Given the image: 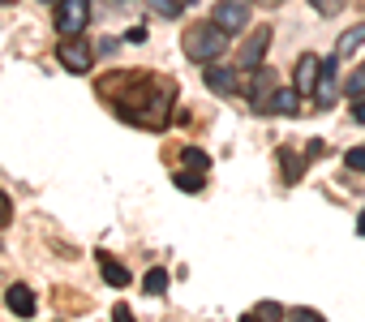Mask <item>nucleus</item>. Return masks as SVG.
<instances>
[{
	"instance_id": "f257e3e1",
	"label": "nucleus",
	"mask_w": 365,
	"mask_h": 322,
	"mask_svg": "<svg viewBox=\"0 0 365 322\" xmlns=\"http://www.w3.org/2000/svg\"><path fill=\"white\" fill-rule=\"evenodd\" d=\"M176 103V82L159 73H133L129 86L112 99L116 116L138 129H168V112Z\"/></svg>"
},
{
	"instance_id": "f03ea898",
	"label": "nucleus",
	"mask_w": 365,
	"mask_h": 322,
	"mask_svg": "<svg viewBox=\"0 0 365 322\" xmlns=\"http://www.w3.org/2000/svg\"><path fill=\"white\" fill-rule=\"evenodd\" d=\"M180 48H185V56L194 61V65H215L224 52H228V35L215 26V22H198V26H190L185 35H180Z\"/></svg>"
},
{
	"instance_id": "7ed1b4c3",
	"label": "nucleus",
	"mask_w": 365,
	"mask_h": 322,
	"mask_svg": "<svg viewBox=\"0 0 365 322\" xmlns=\"http://www.w3.org/2000/svg\"><path fill=\"white\" fill-rule=\"evenodd\" d=\"M91 22V0H56V35L61 39H82Z\"/></svg>"
},
{
	"instance_id": "20e7f679",
	"label": "nucleus",
	"mask_w": 365,
	"mask_h": 322,
	"mask_svg": "<svg viewBox=\"0 0 365 322\" xmlns=\"http://www.w3.org/2000/svg\"><path fill=\"white\" fill-rule=\"evenodd\" d=\"M211 22H215L224 35H241V31L250 26V0H220L215 14H211Z\"/></svg>"
},
{
	"instance_id": "39448f33",
	"label": "nucleus",
	"mask_w": 365,
	"mask_h": 322,
	"mask_svg": "<svg viewBox=\"0 0 365 322\" xmlns=\"http://www.w3.org/2000/svg\"><path fill=\"white\" fill-rule=\"evenodd\" d=\"M301 90L297 86H279V90H267V95H258L254 99V108L258 112H275V116H292V112H301Z\"/></svg>"
},
{
	"instance_id": "423d86ee",
	"label": "nucleus",
	"mask_w": 365,
	"mask_h": 322,
	"mask_svg": "<svg viewBox=\"0 0 365 322\" xmlns=\"http://www.w3.org/2000/svg\"><path fill=\"white\" fill-rule=\"evenodd\" d=\"M267 48H271V26H258L245 43H241V52H237V69H262V56H267Z\"/></svg>"
},
{
	"instance_id": "0eeeda50",
	"label": "nucleus",
	"mask_w": 365,
	"mask_h": 322,
	"mask_svg": "<svg viewBox=\"0 0 365 322\" xmlns=\"http://www.w3.org/2000/svg\"><path fill=\"white\" fill-rule=\"evenodd\" d=\"M202 78H207V90H215V95H245V90H241V73L228 69V65H220V61L207 65Z\"/></svg>"
},
{
	"instance_id": "6e6552de",
	"label": "nucleus",
	"mask_w": 365,
	"mask_h": 322,
	"mask_svg": "<svg viewBox=\"0 0 365 322\" xmlns=\"http://www.w3.org/2000/svg\"><path fill=\"white\" fill-rule=\"evenodd\" d=\"M56 56H61V65H65L69 73H86L95 52H91L82 39H61V52H56Z\"/></svg>"
},
{
	"instance_id": "1a4fd4ad",
	"label": "nucleus",
	"mask_w": 365,
	"mask_h": 322,
	"mask_svg": "<svg viewBox=\"0 0 365 322\" xmlns=\"http://www.w3.org/2000/svg\"><path fill=\"white\" fill-rule=\"evenodd\" d=\"M318 78H322V61H318L314 52H305V56L297 61V73H292V86H297L301 95H309V90L318 86Z\"/></svg>"
},
{
	"instance_id": "9d476101",
	"label": "nucleus",
	"mask_w": 365,
	"mask_h": 322,
	"mask_svg": "<svg viewBox=\"0 0 365 322\" xmlns=\"http://www.w3.org/2000/svg\"><path fill=\"white\" fill-rule=\"evenodd\" d=\"M335 69H339V56L322 65V78H318V86H314V103H318V108H331L335 95H339V90H335Z\"/></svg>"
},
{
	"instance_id": "9b49d317",
	"label": "nucleus",
	"mask_w": 365,
	"mask_h": 322,
	"mask_svg": "<svg viewBox=\"0 0 365 322\" xmlns=\"http://www.w3.org/2000/svg\"><path fill=\"white\" fill-rule=\"evenodd\" d=\"M9 309H14L18 318H31V313L39 309V301H35V292H31L26 284H14V288H9Z\"/></svg>"
},
{
	"instance_id": "f8f14e48",
	"label": "nucleus",
	"mask_w": 365,
	"mask_h": 322,
	"mask_svg": "<svg viewBox=\"0 0 365 322\" xmlns=\"http://www.w3.org/2000/svg\"><path fill=\"white\" fill-rule=\"evenodd\" d=\"M99 271H103V279L112 284V288H129V271L116 262V258H108V254H99Z\"/></svg>"
},
{
	"instance_id": "ddd939ff",
	"label": "nucleus",
	"mask_w": 365,
	"mask_h": 322,
	"mask_svg": "<svg viewBox=\"0 0 365 322\" xmlns=\"http://www.w3.org/2000/svg\"><path fill=\"white\" fill-rule=\"evenodd\" d=\"M361 43H365V22H356V26H348V31L339 35V43H335V56H352Z\"/></svg>"
},
{
	"instance_id": "4468645a",
	"label": "nucleus",
	"mask_w": 365,
	"mask_h": 322,
	"mask_svg": "<svg viewBox=\"0 0 365 322\" xmlns=\"http://www.w3.org/2000/svg\"><path fill=\"white\" fill-rule=\"evenodd\" d=\"M279 159H284V181H297L305 172V159H297V150H279Z\"/></svg>"
},
{
	"instance_id": "2eb2a0df",
	"label": "nucleus",
	"mask_w": 365,
	"mask_h": 322,
	"mask_svg": "<svg viewBox=\"0 0 365 322\" xmlns=\"http://www.w3.org/2000/svg\"><path fill=\"white\" fill-rule=\"evenodd\" d=\"M146 5H150L155 18H180V9H185L180 0H146Z\"/></svg>"
},
{
	"instance_id": "dca6fc26",
	"label": "nucleus",
	"mask_w": 365,
	"mask_h": 322,
	"mask_svg": "<svg viewBox=\"0 0 365 322\" xmlns=\"http://www.w3.org/2000/svg\"><path fill=\"white\" fill-rule=\"evenodd\" d=\"M180 159H185V164H190L194 172H207V164H211V159H207L198 146H185V150H180Z\"/></svg>"
},
{
	"instance_id": "f3484780",
	"label": "nucleus",
	"mask_w": 365,
	"mask_h": 322,
	"mask_svg": "<svg viewBox=\"0 0 365 322\" xmlns=\"http://www.w3.org/2000/svg\"><path fill=\"white\" fill-rule=\"evenodd\" d=\"M176 189L198 194V189H202V172H176Z\"/></svg>"
},
{
	"instance_id": "a211bd4d",
	"label": "nucleus",
	"mask_w": 365,
	"mask_h": 322,
	"mask_svg": "<svg viewBox=\"0 0 365 322\" xmlns=\"http://www.w3.org/2000/svg\"><path fill=\"white\" fill-rule=\"evenodd\" d=\"M309 5H314L322 18H335V14H344V9H348V0H309Z\"/></svg>"
},
{
	"instance_id": "6ab92c4d",
	"label": "nucleus",
	"mask_w": 365,
	"mask_h": 322,
	"mask_svg": "<svg viewBox=\"0 0 365 322\" xmlns=\"http://www.w3.org/2000/svg\"><path fill=\"white\" fill-rule=\"evenodd\" d=\"M146 292H150V296H159V292H168V271H159V266H155V271L146 275Z\"/></svg>"
},
{
	"instance_id": "aec40b11",
	"label": "nucleus",
	"mask_w": 365,
	"mask_h": 322,
	"mask_svg": "<svg viewBox=\"0 0 365 322\" xmlns=\"http://www.w3.org/2000/svg\"><path fill=\"white\" fill-rule=\"evenodd\" d=\"M254 313H258L262 322H279V318H284V305H275V301H262Z\"/></svg>"
},
{
	"instance_id": "412c9836",
	"label": "nucleus",
	"mask_w": 365,
	"mask_h": 322,
	"mask_svg": "<svg viewBox=\"0 0 365 322\" xmlns=\"http://www.w3.org/2000/svg\"><path fill=\"white\" fill-rule=\"evenodd\" d=\"M344 164H348L352 172H365V146H352V150L344 155Z\"/></svg>"
},
{
	"instance_id": "4be33fe9",
	"label": "nucleus",
	"mask_w": 365,
	"mask_h": 322,
	"mask_svg": "<svg viewBox=\"0 0 365 322\" xmlns=\"http://www.w3.org/2000/svg\"><path fill=\"white\" fill-rule=\"evenodd\" d=\"M288 322H327V318H322L318 309H292V313H288Z\"/></svg>"
},
{
	"instance_id": "5701e85b",
	"label": "nucleus",
	"mask_w": 365,
	"mask_h": 322,
	"mask_svg": "<svg viewBox=\"0 0 365 322\" xmlns=\"http://www.w3.org/2000/svg\"><path fill=\"white\" fill-rule=\"evenodd\" d=\"M9 219H14V202L9 194H0V228H9Z\"/></svg>"
},
{
	"instance_id": "b1692460",
	"label": "nucleus",
	"mask_w": 365,
	"mask_h": 322,
	"mask_svg": "<svg viewBox=\"0 0 365 322\" xmlns=\"http://www.w3.org/2000/svg\"><path fill=\"white\" fill-rule=\"evenodd\" d=\"M352 120H356V125H365V95H361V99H352Z\"/></svg>"
},
{
	"instance_id": "393cba45",
	"label": "nucleus",
	"mask_w": 365,
	"mask_h": 322,
	"mask_svg": "<svg viewBox=\"0 0 365 322\" xmlns=\"http://www.w3.org/2000/svg\"><path fill=\"white\" fill-rule=\"evenodd\" d=\"M112 318H116V322H138V318L129 313V305H116V309H112Z\"/></svg>"
},
{
	"instance_id": "a878e982",
	"label": "nucleus",
	"mask_w": 365,
	"mask_h": 322,
	"mask_svg": "<svg viewBox=\"0 0 365 322\" xmlns=\"http://www.w3.org/2000/svg\"><path fill=\"white\" fill-rule=\"evenodd\" d=\"M254 5H262V9H275V5H284V0H254Z\"/></svg>"
},
{
	"instance_id": "bb28decb",
	"label": "nucleus",
	"mask_w": 365,
	"mask_h": 322,
	"mask_svg": "<svg viewBox=\"0 0 365 322\" xmlns=\"http://www.w3.org/2000/svg\"><path fill=\"white\" fill-rule=\"evenodd\" d=\"M356 237H365V211H361V219H356Z\"/></svg>"
},
{
	"instance_id": "cd10ccee",
	"label": "nucleus",
	"mask_w": 365,
	"mask_h": 322,
	"mask_svg": "<svg viewBox=\"0 0 365 322\" xmlns=\"http://www.w3.org/2000/svg\"><path fill=\"white\" fill-rule=\"evenodd\" d=\"M241 322H262V318H258V313H245V318H241Z\"/></svg>"
},
{
	"instance_id": "c85d7f7f",
	"label": "nucleus",
	"mask_w": 365,
	"mask_h": 322,
	"mask_svg": "<svg viewBox=\"0 0 365 322\" xmlns=\"http://www.w3.org/2000/svg\"><path fill=\"white\" fill-rule=\"evenodd\" d=\"M0 5H14V0H0Z\"/></svg>"
},
{
	"instance_id": "c756f323",
	"label": "nucleus",
	"mask_w": 365,
	"mask_h": 322,
	"mask_svg": "<svg viewBox=\"0 0 365 322\" xmlns=\"http://www.w3.org/2000/svg\"><path fill=\"white\" fill-rule=\"evenodd\" d=\"M180 5H194V0H180Z\"/></svg>"
}]
</instances>
